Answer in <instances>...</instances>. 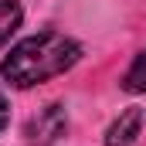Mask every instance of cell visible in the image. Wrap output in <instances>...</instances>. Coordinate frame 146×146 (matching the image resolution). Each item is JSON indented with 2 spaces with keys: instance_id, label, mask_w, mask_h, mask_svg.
<instances>
[{
  "instance_id": "obj_1",
  "label": "cell",
  "mask_w": 146,
  "mask_h": 146,
  "mask_svg": "<svg viewBox=\"0 0 146 146\" xmlns=\"http://www.w3.org/2000/svg\"><path fill=\"white\" fill-rule=\"evenodd\" d=\"M82 48L72 37L58 34V31H44V34L24 37L21 44L10 48V54L3 58L0 72L10 85L17 88H31L37 82H48L54 75H65L78 61Z\"/></svg>"
},
{
  "instance_id": "obj_2",
  "label": "cell",
  "mask_w": 146,
  "mask_h": 146,
  "mask_svg": "<svg viewBox=\"0 0 146 146\" xmlns=\"http://www.w3.org/2000/svg\"><path fill=\"white\" fill-rule=\"evenodd\" d=\"M65 126H68V119H65V109L61 106H44L27 122V139L37 143V146H48V143H54L65 133Z\"/></svg>"
},
{
  "instance_id": "obj_3",
  "label": "cell",
  "mask_w": 146,
  "mask_h": 146,
  "mask_svg": "<svg viewBox=\"0 0 146 146\" xmlns=\"http://www.w3.org/2000/svg\"><path fill=\"white\" fill-rule=\"evenodd\" d=\"M143 129V109H126L106 133V146H133Z\"/></svg>"
},
{
  "instance_id": "obj_4",
  "label": "cell",
  "mask_w": 146,
  "mask_h": 146,
  "mask_svg": "<svg viewBox=\"0 0 146 146\" xmlns=\"http://www.w3.org/2000/svg\"><path fill=\"white\" fill-rule=\"evenodd\" d=\"M21 17H24V10H21L17 0H0V48H3L7 37L21 27Z\"/></svg>"
},
{
  "instance_id": "obj_5",
  "label": "cell",
  "mask_w": 146,
  "mask_h": 146,
  "mask_svg": "<svg viewBox=\"0 0 146 146\" xmlns=\"http://www.w3.org/2000/svg\"><path fill=\"white\" fill-rule=\"evenodd\" d=\"M122 88L126 92H146V51H139L136 61L129 65V72L122 78Z\"/></svg>"
},
{
  "instance_id": "obj_6",
  "label": "cell",
  "mask_w": 146,
  "mask_h": 146,
  "mask_svg": "<svg viewBox=\"0 0 146 146\" xmlns=\"http://www.w3.org/2000/svg\"><path fill=\"white\" fill-rule=\"evenodd\" d=\"M7 119H10V112H7V99L0 95V133H3V126H7Z\"/></svg>"
}]
</instances>
